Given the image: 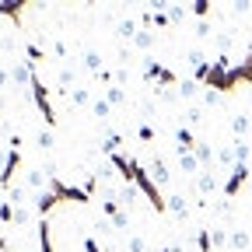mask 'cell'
<instances>
[{
    "label": "cell",
    "mask_w": 252,
    "mask_h": 252,
    "mask_svg": "<svg viewBox=\"0 0 252 252\" xmlns=\"http://www.w3.org/2000/svg\"><path fill=\"white\" fill-rule=\"evenodd\" d=\"M249 144H252V133H249Z\"/></svg>",
    "instance_id": "cell-33"
},
{
    "label": "cell",
    "mask_w": 252,
    "mask_h": 252,
    "mask_svg": "<svg viewBox=\"0 0 252 252\" xmlns=\"http://www.w3.org/2000/svg\"><path fill=\"white\" fill-rule=\"evenodd\" d=\"M200 94V81H179V98L182 102H193Z\"/></svg>",
    "instance_id": "cell-9"
},
{
    "label": "cell",
    "mask_w": 252,
    "mask_h": 252,
    "mask_svg": "<svg viewBox=\"0 0 252 252\" xmlns=\"http://www.w3.org/2000/svg\"><path fill=\"white\" fill-rule=\"evenodd\" d=\"M231 245H235V249H245V245H249V235H245V231H231Z\"/></svg>",
    "instance_id": "cell-26"
},
{
    "label": "cell",
    "mask_w": 252,
    "mask_h": 252,
    "mask_svg": "<svg viewBox=\"0 0 252 252\" xmlns=\"http://www.w3.org/2000/svg\"><path fill=\"white\" fill-rule=\"evenodd\" d=\"M210 189H217V179H214V168H203L200 172V193H210Z\"/></svg>",
    "instance_id": "cell-17"
},
{
    "label": "cell",
    "mask_w": 252,
    "mask_h": 252,
    "mask_svg": "<svg viewBox=\"0 0 252 252\" xmlns=\"http://www.w3.org/2000/svg\"><path fill=\"white\" fill-rule=\"evenodd\" d=\"M228 242H231L228 228H210V245H214V249H224Z\"/></svg>",
    "instance_id": "cell-13"
},
{
    "label": "cell",
    "mask_w": 252,
    "mask_h": 252,
    "mask_svg": "<svg viewBox=\"0 0 252 252\" xmlns=\"http://www.w3.org/2000/svg\"><path fill=\"white\" fill-rule=\"evenodd\" d=\"M32 217H39V214H35V203H28V207H14V220H11V224H14V228H21V224H28Z\"/></svg>",
    "instance_id": "cell-8"
},
{
    "label": "cell",
    "mask_w": 252,
    "mask_h": 252,
    "mask_svg": "<svg viewBox=\"0 0 252 252\" xmlns=\"http://www.w3.org/2000/svg\"><path fill=\"white\" fill-rule=\"evenodd\" d=\"M32 77H35V70H32L28 60H14V63H11V81H14L18 88L28 91V88H32Z\"/></svg>",
    "instance_id": "cell-4"
},
{
    "label": "cell",
    "mask_w": 252,
    "mask_h": 252,
    "mask_svg": "<svg viewBox=\"0 0 252 252\" xmlns=\"http://www.w3.org/2000/svg\"><path fill=\"white\" fill-rule=\"evenodd\" d=\"M21 11H25V0H0V14L11 18L14 25L21 21Z\"/></svg>",
    "instance_id": "cell-6"
},
{
    "label": "cell",
    "mask_w": 252,
    "mask_h": 252,
    "mask_svg": "<svg viewBox=\"0 0 252 252\" xmlns=\"http://www.w3.org/2000/svg\"><path fill=\"white\" fill-rule=\"evenodd\" d=\"M84 252H102V249H98V242H94V238H84Z\"/></svg>",
    "instance_id": "cell-30"
},
{
    "label": "cell",
    "mask_w": 252,
    "mask_h": 252,
    "mask_svg": "<svg viewBox=\"0 0 252 252\" xmlns=\"http://www.w3.org/2000/svg\"><path fill=\"white\" fill-rule=\"evenodd\" d=\"M193 14H196V18L203 21V18L210 14V0H196V4H193Z\"/></svg>",
    "instance_id": "cell-24"
},
{
    "label": "cell",
    "mask_w": 252,
    "mask_h": 252,
    "mask_svg": "<svg viewBox=\"0 0 252 252\" xmlns=\"http://www.w3.org/2000/svg\"><path fill=\"white\" fill-rule=\"evenodd\" d=\"M119 144H123V137H119V133H105V140H102V151H105V154H109V158H112V154H116V147H119Z\"/></svg>",
    "instance_id": "cell-18"
},
{
    "label": "cell",
    "mask_w": 252,
    "mask_h": 252,
    "mask_svg": "<svg viewBox=\"0 0 252 252\" xmlns=\"http://www.w3.org/2000/svg\"><path fill=\"white\" fill-rule=\"evenodd\" d=\"M70 102H74V105H88V102H91V91H88V88H74V91H70Z\"/></svg>",
    "instance_id": "cell-19"
},
{
    "label": "cell",
    "mask_w": 252,
    "mask_h": 252,
    "mask_svg": "<svg viewBox=\"0 0 252 252\" xmlns=\"http://www.w3.org/2000/svg\"><path fill=\"white\" fill-rule=\"evenodd\" d=\"M18 168H21V147H11V158H7L4 172H0V186H4V189L14 186V172H18Z\"/></svg>",
    "instance_id": "cell-5"
},
{
    "label": "cell",
    "mask_w": 252,
    "mask_h": 252,
    "mask_svg": "<svg viewBox=\"0 0 252 252\" xmlns=\"http://www.w3.org/2000/svg\"><path fill=\"white\" fill-rule=\"evenodd\" d=\"M147 172H151V179H154L158 186H161V182H168V168H165V161H161V158H154V161L147 165Z\"/></svg>",
    "instance_id": "cell-11"
},
{
    "label": "cell",
    "mask_w": 252,
    "mask_h": 252,
    "mask_svg": "<svg viewBox=\"0 0 252 252\" xmlns=\"http://www.w3.org/2000/svg\"><path fill=\"white\" fill-rule=\"evenodd\" d=\"M186 119H189V123H200V119H203L200 105H189V109H186Z\"/></svg>",
    "instance_id": "cell-28"
},
{
    "label": "cell",
    "mask_w": 252,
    "mask_h": 252,
    "mask_svg": "<svg viewBox=\"0 0 252 252\" xmlns=\"http://www.w3.org/2000/svg\"><path fill=\"white\" fill-rule=\"evenodd\" d=\"M144 77H147V81H158L161 88H179V77H175L168 67H161V63H158L154 56L144 60Z\"/></svg>",
    "instance_id": "cell-2"
},
{
    "label": "cell",
    "mask_w": 252,
    "mask_h": 252,
    "mask_svg": "<svg viewBox=\"0 0 252 252\" xmlns=\"http://www.w3.org/2000/svg\"><path fill=\"white\" fill-rule=\"evenodd\" d=\"M130 252H147V242L140 235H130Z\"/></svg>",
    "instance_id": "cell-27"
},
{
    "label": "cell",
    "mask_w": 252,
    "mask_h": 252,
    "mask_svg": "<svg viewBox=\"0 0 252 252\" xmlns=\"http://www.w3.org/2000/svg\"><path fill=\"white\" fill-rule=\"evenodd\" d=\"M84 67H88L91 74H102V56L94 53V49H88V53H84Z\"/></svg>",
    "instance_id": "cell-16"
},
{
    "label": "cell",
    "mask_w": 252,
    "mask_h": 252,
    "mask_svg": "<svg viewBox=\"0 0 252 252\" xmlns=\"http://www.w3.org/2000/svg\"><path fill=\"white\" fill-rule=\"evenodd\" d=\"M133 46H137V49H151V46H154V32H137Z\"/></svg>",
    "instance_id": "cell-20"
},
{
    "label": "cell",
    "mask_w": 252,
    "mask_h": 252,
    "mask_svg": "<svg viewBox=\"0 0 252 252\" xmlns=\"http://www.w3.org/2000/svg\"><path fill=\"white\" fill-rule=\"evenodd\" d=\"M179 168H182L186 175H200V172H203L200 161H196V154H179Z\"/></svg>",
    "instance_id": "cell-10"
},
{
    "label": "cell",
    "mask_w": 252,
    "mask_h": 252,
    "mask_svg": "<svg viewBox=\"0 0 252 252\" xmlns=\"http://www.w3.org/2000/svg\"><path fill=\"white\" fill-rule=\"evenodd\" d=\"M161 252H186L182 245H168V249H161Z\"/></svg>",
    "instance_id": "cell-32"
},
{
    "label": "cell",
    "mask_w": 252,
    "mask_h": 252,
    "mask_svg": "<svg viewBox=\"0 0 252 252\" xmlns=\"http://www.w3.org/2000/svg\"><path fill=\"white\" fill-rule=\"evenodd\" d=\"M112 220V228H119V231H130V214H126V210H119L116 217H109Z\"/></svg>",
    "instance_id": "cell-21"
},
{
    "label": "cell",
    "mask_w": 252,
    "mask_h": 252,
    "mask_svg": "<svg viewBox=\"0 0 252 252\" xmlns=\"http://www.w3.org/2000/svg\"><path fill=\"white\" fill-rule=\"evenodd\" d=\"M105 102H109V105H123V102H126V91H123L119 84H109V88H105Z\"/></svg>",
    "instance_id": "cell-12"
},
{
    "label": "cell",
    "mask_w": 252,
    "mask_h": 252,
    "mask_svg": "<svg viewBox=\"0 0 252 252\" xmlns=\"http://www.w3.org/2000/svg\"><path fill=\"white\" fill-rule=\"evenodd\" d=\"M91 112L98 116V119H109V116H112V105L105 102V94H102V98H94V102H91Z\"/></svg>",
    "instance_id": "cell-15"
},
{
    "label": "cell",
    "mask_w": 252,
    "mask_h": 252,
    "mask_svg": "<svg viewBox=\"0 0 252 252\" xmlns=\"http://www.w3.org/2000/svg\"><path fill=\"white\" fill-rule=\"evenodd\" d=\"M7 81H11V70H4V67H0V88H7Z\"/></svg>",
    "instance_id": "cell-31"
},
{
    "label": "cell",
    "mask_w": 252,
    "mask_h": 252,
    "mask_svg": "<svg viewBox=\"0 0 252 252\" xmlns=\"http://www.w3.org/2000/svg\"><path fill=\"white\" fill-rule=\"evenodd\" d=\"M46 182H49V172H46V168L28 172V179H25V186H28V189H42V193H46Z\"/></svg>",
    "instance_id": "cell-7"
},
{
    "label": "cell",
    "mask_w": 252,
    "mask_h": 252,
    "mask_svg": "<svg viewBox=\"0 0 252 252\" xmlns=\"http://www.w3.org/2000/svg\"><path fill=\"white\" fill-rule=\"evenodd\" d=\"M249 179H252V168H249L245 161H238V165H235V168L228 172L224 186H220V189H224V196H228V200H235V196H238V189H242V186H245Z\"/></svg>",
    "instance_id": "cell-3"
},
{
    "label": "cell",
    "mask_w": 252,
    "mask_h": 252,
    "mask_svg": "<svg viewBox=\"0 0 252 252\" xmlns=\"http://www.w3.org/2000/svg\"><path fill=\"white\" fill-rule=\"evenodd\" d=\"M168 21H172V25L186 21V7H182V4H168Z\"/></svg>",
    "instance_id": "cell-22"
},
{
    "label": "cell",
    "mask_w": 252,
    "mask_h": 252,
    "mask_svg": "<svg viewBox=\"0 0 252 252\" xmlns=\"http://www.w3.org/2000/svg\"><path fill=\"white\" fill-rule=\"evenodd\" d=\"M39 147H42L46 154L53 151V133H49V130H42V133H39Z\"/></svg>",
    "instance_id": "cell-25"
},
{
    "label": "cell",
    "mask_w": 252,
    "mask_h": 252,
    "mask_svg": "<svg viewBox=\"0 0 252 252\" xmlns=\"http://www.w3.org/2000/svg\"><path fill=\"white\" fill-rule=\"evenodd\" d=\"M28 94H32V102H35V109L42 112V119H46V130H53V126H56V112H53L49 91H46V84H42V77H39V74L32 77V88H28Z\"/></svg>",
    "instance_id": "cell-1"
},
{
    "label": "cell",
    "mask_w": 252,
    "mask_h": 252,
    "mask_svg": "<svg viewBox=\"0 0 252 252\" xmlns=\"http://www.w3.org/2000/svg\"><path fill=\"white\" fill-rule=\"evenodd\" d=\"M137 137H140L144 144H151V140H154V126H140V130H137Z\"/></svg>",
    "instance_id": "cell-29"
},
{
    "label": "cell",
    "mask_w": 252,
    "mask_h": 252,
    "mask_svg": "<svg viewBox=\"0 0 252 252\" xmlns=\"http://www.w3.org/2000/svg\"><path fill=\"white\" fill-rule=\"evenodd\" d=\"M11 220H14V207L7 200H0V224H11Z\"/></svg>",
    "instance_id": "cell-23"
},
{
    "label": "cell",
    "mask_w": 252,
    "mask_h": 252,
    "mask_svg": "<svg viewBox=\"0 0 252 252\" xmlns=\"http://www.w3.org/2000/svg\"><path fill=\"white\" fill-rule=\"evenodd\" d=\"M168 210H172V214H179V217L186 220V214H189V203H186V196H168Z\"/></svg>",
    "instance_id": "cell-14"
}]
</instances>
